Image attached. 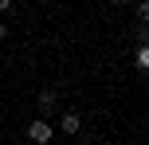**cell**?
I'll return each mask as SVG.
<instances>
[{
	"label": "cell",
	"mask_w": 149,
	"mask_h": 145,
	"mask_svg": "<svg viewBox=\"0 0 149 145\" xmlns=\"http://www.w3.org/2000/svg\"><path fill=\"white\" fill-rule=\"evenodd\" d=\"M28 137H31V145H47L51 141V126H47L43 118H36V122L28 126Z\"/></svg>",
	"instance_id": "obj_1"
},
{
	"label": "cell",
	"mask_w": 149,
	"mask_h": 145,
	"mask_svg": "<svg viewBox=\"0 0 149 145\" xmlns=\"http://www.w3.org/2000/svg\"><path fill=\"white\" fill-rule=\"evenodd\" d=\"M36 110H39V114H51V110H59V94H55V90H39Z\"/></svg>",
	"instance_id": "obj_2"
},
{
	"label": "cell",
	"mask_w": 149,
	"mask_h": 145,
	"mask_svg": "<svg viewBox=\"0 0 149 145\" xmlns=\"http://www.w3.org/2000/svg\"><path fill=\"white\" fill-rule=\"evenodd\" d=\"M59 126H63V133H79V130H82V118H79V114H71V110H67Z\"/></svg>",
	"instance_id": "obj_3"
},
{
	"label": "cell",
	"mask_w": 149,
	"mask_h": 145,
	"mask_svg": "<svg viewBox=\"0 0 149 145\" xmlns=\"http://www.w3.org/2000/svg\"><path fill=\"white\" fill-rule=\"evenodd\" d=\"M149 67V51H145V43L141 47H137V71H145Z\"/></svg>",
	"instance_id": "obj_4"
},
{
	"label": "cell",
	"mask_w": 149,
	"mask_h": 145,
	"mask_svg": "<svg viewBox=\"0 0 149 145\" xmlns=\"http://www.w3.org/2000/svg\"><path fill=\"white\" fill-rule=\"evenodd\" d=\"M134 12H137V20L145 24V16H149V0H137V8H134Z\"/></svg>",
	"instance_id": "obj_5"
},
{
	"label": "cell",
	"mask_w": 149,
	"mask_h": 145,
	"mask_svg": "<svg viewBox=\"0 0 149 145\" xmlns=\"http://www.w3.org/2000/svg\"><path fill=\"white\" fill-rule=\"evenodd\" d=\"M0 39H8V24L4 20H0Z\"/></svg>",
	"instance_id": "obj_6"
},
{
	"label": "cell",
	"mask_w": 149,
	"mask_h": 145,
	"mask_svg": "<svg viewBox=\"0 0 149 145\" xmlns=\"http://www.w3.org/2000/svg\"><path fill=\"white\" fill-rule=\"evenodd\" d=\"M8 8H12V0H0V12H8Z\"/></svg>",
	"instance_id": "obj_7"
}]
</instances>
